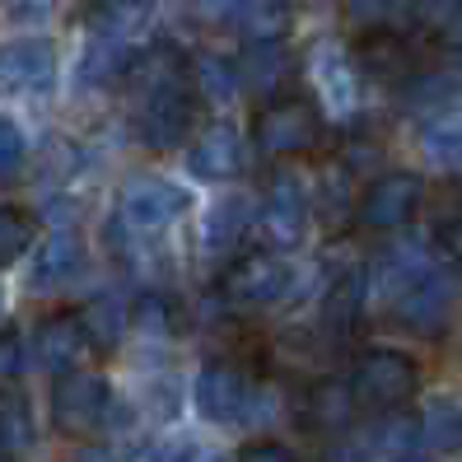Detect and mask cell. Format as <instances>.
Instances as JSON below:
<instances>
[{
	"instance_id": "13",
	"label": "cell",
	"mask_w": 462,
	"mask_h": 462,
	"mask_svg": "<svg viewBox=\"0 0 462 462\" xmlns=\"http://www.w3.org/2000/svg\"><path fill=\"white\" fill-rule=\"evenodd\" d=\"M187 169H192L197 178H206V182H220V178H234L238 169H243V135L229 126V122H220V126H210L201 141L187 150Z\"/></svg>"
},
{
	"instance_id": "11",
	"label": "cell",
	"mask_w": 462,
	"mask_h": 462,
	"mask_svg": "<svg viewBox=\"0 0 462 462\" xmlns=\"http://www.w3.org/2000/svg\"><path fill=\"white\" fill-rule=\"evenodd\" d=\"M187 206H192V192H182L178 182L141 178V182H131V192H126V220L135 229H164L178 215H187Z\"/></svg>"
},
{
	"instance_id": "20",
	"label": "cell",
	"mask_w": 462,
	"mask_h": 462,
	"mask_svg": "<svg viewBox=\"0 0 462 462\" xmlns=\"http://www.w3.org/2000/svg\"><path fill=\"white\" fill-rule=\"evenodd\" d=\"M360 66L374 79H406L411 75V47L397 33H369V42L360 47Z\"/></svg>"
},
{
	"instance_id": "27",
	"label": "cell",
	"mask_w": 462,
	"mask_h": 462,
	"mask_svg": "<svg viewBox=\"0 0 462 462\" xmlns=\"http://www.w3.org/2000/svg\"><path fill=\"white\" fill-rule=\"evenodd\" d=\"M425 257L420 253H411V248H402V253H388L383 257V266L374 271V285H383V290H393V294H402L406 285H416L420 276H425Z\"/></svg>"
},
{
	"instance_id": "6",
	"label": "cell",
	"mask_w": 462,
	"mask_h": 462,
	"mask_svg": "<svg viewBox=\"0 0 462 462\" xmlns=\"http://www.w3.org/2000/svg\"><path fill=\"white\" fill-rule=\"evenodd\" d=\"M290 290V266L281 257H243L229 266V276H225V299L238 309H266V304H276V299Z\"/></svg>"
},
{
	"instance_id": "33",
	"label": "cell",
	"mask_w": 462,
	"mask_h": 462,
	"mask_svg": "<svg viewBox=\"0 0 462 462\" xmlns=\"http://www.w3.org/2000/svg\"><path fill=\"white\" fill-rule=\"evenodd\" d=\"M178 5L187 14H197V19H234L238 0H178Z\"/></svg>"
},
{
	"instance_id": "16",
	"label": "cell",
	"mask_w": 462,
	"mask_h": 462,
	"mask_svg": "<svg viewBox=\"0 0 462 462\" xmlns=\"http://www.w3.org/2000/svg\"><path fill=\"white\" fill-rule=\"evenodd\" d=\"M131 66H135V47L113 42V38H94L85 47V57H79V85L103 89V85H113V79H126Z\"/></svg>"
},
{
	"instance_id": "25",
	"label": "cell",
	"mask_w": 462,
	"mask_h": 462,
	"mask_svg": "<svg viewBox=\"0 0 462 462\" xmlns=\"http://www.w3.org/2000/svg\"><path fill=\"white\" fill-rule=\"evenodd\" d=\"M33 444V411L19 393H0V453L19 457Z\"/></svg>"
},
{
	"instance_id": "31",
	"label": "cell",
	"mask_w": 462,
	"mask_h": 462,
	"mask_svg": "<svg viewBox=\"0 0 462 462\" xmlns=\"http://www.w3.org/2000/svg\"><path fill=\"white\" fill-rule=\"evenodd\" d=\"M23 154H29V145H23V131L0 117V178H14L23 169Z\"/></svg>"
},
{
	"instance_id": "7",
	"label": "cell",
	"mask_w": 462,
	"mask_h": 462,
	"mask_svg": "<svg viewBox=\"0 0 462 462\" xmlns=\"http://www.w3.org/2000/svg\"><path fill=\"white\" fill-rule=\"evenodd\" d=\"M192 117H197V103L182 85H164L154 89L150 103H145V117H141V141L150 150H173L187 141V131H192Z\"/></svg>"
},
{
	"instance_id": "9",
	"label": "cell",
	"mask_w": 462,
	"mask_h": 462,
	"mask_svg": "<svg viewBox=\"0 0 462 462\" xmlns=\"http://www.w3.org/2000/svg\"><path fill=\"white\" fill-rule=\"evenodd\" d=\"M453 281L439 276V271H425V276L416 285H406L397 294V318H402V328H411V332H439L448 313H453Z\"/></svg>"
},
{
	"instance_id": "34",
	"label": "cell",
	"mask_w": 462,
	"mask_h": 462,
	"mask_svg": "<svg viewBox=\"0 0 462 462\" xmlns=\"http://www.w3.org/2000/svg\"><path fill=\"white\" fill-rule=\"evenodd\" d=\"M238 462H294V453L281 444H248L238 453Z\"/></svg>"
},
{
	"instance_id": "21",
	"label": "cell",
	"mask_w": 462,
	"mask_h": 462,
	"mask_svg": "<svg viewBox=\"0 0 462 462\" xmlns=\"http://www.w3.org/2000/svg\"><path fill=\"white\" fill-rule=\"evenodd\" d=\"M79 262H85V248H79V238L70 229H57L42 248H38V266H33V281L38 285H57L66 276H75Z\"/></svg>"
},
{
	"instance_id": "15",
	"label": "cell",
	"mask_w": 462,
	"mask_h": 462,
	"mask_svg": "<svg viewBox=\"0 0 462 462\" xmlns=\"http://www.w3.org/2000/svg\"><path fill=\"white\" fill-rule=\"evenodd\" d=\"M304 416H309L313 430L337 434L356 420V393H350V383H341V378H322V383H313L309 397H304Z\"/></svg>"
},
{
	"instance_id": "1",
	"label": "cell",
	"mask_w": 462,
	"mask_h": 462,
	"mask_svg": "<svg viewBox=\"0 0 462 462\" xmlns=\"http://www.w3.org/2000/svg\"><path fill=\"white\" fill-rule=\"evenodd\" d=\"M416 388H420V369L402 350H369L356 365V378H350L356 402L374 406V411H397L402 402L416 397Z\"/></svg>"
},
{
	"instance_id": "32",
	"label": "cell",
	"mask_w": 462,
	"mask_h": 462,
	"mask_svg": "<svg viewBox=\"0 0 462 462\" xmlns=\"http://www.w3.org/2000/svg\"><path fill=\"white\" fill-rule=\"evenodd\" d=\"M19 369H23V341L14 332H0V383L14 378Z\"/></svg>"
},
{
	"instance_id": "12",
	"label": "cell",
	"mask_w": 462,
	"mask_h": 462,
	"mask_svg": "<svg viewBox=\"0 0 462 462\" xmlns=\"http://www.w3.org/2000/svg\"><path fill=\"white\" fill-rule=\"evenodd\" d=\"M154 29V0H103L89 14V33L94 38H113L126 47H141Z\"/></svg>"
},
{
	"instance_id": "4",
	"label": "cell",
	"mask_w": 462,
	"mask_h": 462,
	"mask_svg": "<svg viewBox=\"0 0 462 462\" xmlns=\"http://www.w3.org/2000/svg\"><path fill=\"white\" fill-rule=\"evenodd\" d=\"M425 201V178L420 173H383L369 182V192L360 201V225L365 229H402L416 215V206Z\"/></svg>"
},
{
	"instance_id": "24",
	"label": "cell",
	"mask_w": 462,
	"mask_h": 462,
	"mask_svg": "<svg viewBox=\"0 0 462 462\" xmlns=\"http://www.w3.org/2000/svg\"><path fill=\"white\" fill-rule=\"evenodd\" d=\"M248 220H253L248 201H243V197H225L220 206L210 210V220H206V248L210 253H229L234 243L243 238V229H248Z\"/></svg>"
},
{
	"instance_id": "35",
	"label": "cell",
	"mask_w": 462,
	"mask_h": 462,
	"mask_svg": "<svg viewBox=\"0 0 462 462\" xmlns=\"http://www.w3.org/2000/svg\"><path fill=\"white\" fill-rule=\"evenodd\" d=\"M169 462H220L210 448H201V444H182L178 453H169Z\"/></svg>"
},
{
	"instance_id": "17",
	"label": "cell",
	"mask_w": 462,
	"mask_h": 462,
	"mask_svg": "<svg viewBox=\"0 0 462 462\" xmlns=\"http://www.w3.org/2000/svg\"><path fill=\"white\" fill-rule=\"evenodd\" d=\"M234 23L253 42H281L290 33V5L285 0H238Z\"/></svg>"
},
{
	"instance_id": "5",
	"label": "cell",
	"mask_w": 462,
	"mask_h": 462,
	"mask_svg": "<svg viewBox=\"0 0 462 462\" xmlns=\"http://www.w3.org/2000/svg\"><path fill=\"white\" fill-rule=\"evenodd\" d=\"M248 402H253V383L243 378L238 365H225V360H210L201 374H197V411L215 425H229V420H243L248 416Z\"/></svg>"
},
{
	"instance_id": "23",
	"label": "cell",
	"mask_w": 462,
	"mask_h": 462,
	"mask_svg": "<svg viewBox=\"0 0 462 462\" xmlns=\"http://www.w3.org/2000/svg\"><path fill=\"white\" fill-rule=\"evenodd\" d=\"M420 145L434 164H462V103L457 107H444L439 117H434L425 131H420Z\"/></svg>"
},
{
	"instance_id": "36",
	"label": "cell",
	"mask_w": 462,
	"mask_h": 462,
	"mask_svg": "<svg viewBox=\"0 0 462 462\" xmlns=\"http://www.w3.org/2000/svg\"><path fill=\"white\" fill-rule=\"evenodd\" d=\"M448 257L462 266V225H453V234H448Z\"/></svg>"
},
{
	"instance_id": "8",
	"label": "cell",
	"mask_w": 462,
	"mask_h": 462,
	"mask_svg": "<svg viewBox=\"0 0 462 462\" xmlns=\"http://www.w3.org/2000/svg\"><path fill=\"white\" fill-rule=\"evenodd\" d=\"M257 225L266 234V243H276V248H294L299 238H304V225H309V197L304 187H299L290 173H281L271 182V192L262 201V215Z\"/></svg>"
},
{
	"instance_id": "29",
	"label": "cell",
	"mask_w": 462,
	"mask_h": 462,
	"mask_svg": "<svg viewBox=\"0 0 462 462\" xmlns=\"http://www.w3.org/2000/svg\"><path fill=\"white\" fill-rule=\"evenodd\" d=\"M33 243V220L19 206H0V262H14Z\"/></svg>"
},
{
	"instance_id": "10",
	"label": "cell",
	"mask_w": 462,
	"mask_h": 462,
	"mask_svg": "<svg viewBox=\"0 0 462 462\" xmlns=\"http://www.w3.org/2000/svg\"><path fill=\"white\" fill-rule=\"evenodd\" d=\"M57 79V51L42 38H23L0 47V89L5 94H29V89H47Z\"/></svg>"
},
{
	"instance_id": "26",
	"label": "cell",
	"mask_w": 462,
	"mask_h": 462,
	"mask_svg": "<svg viewBox=\"0 0 462 462\" xmlns=\"http://www.w3.org/2000/svg\"><path fill=\"white\" fill-rule=\"evenodd\" d=\"M420 439L439 453H457L462 448V406L430 402V411L420 416Z\"/></svg>"
},
{
	"instance_id": "18",
	"label": "cell",
	"mask_w": 462,
	"mask_h": 462,
	"mask_svg": "<svg viewBox=\"0 0 462 462\" xmlns=\"http://www.w3.org/2000/svg\"><path fill=\"white\" fill-rule=\"evenodd\" d=\"M79 328H85V341L94 350H113L126 332V309H122V299L113 294H94L85 313H79Z\"/></svg>"
},
{
	"instance_id": "28",
	"label": "cell",
	"mask_w": 462,
	"mask_h": 462,
	"mask_svg": "<svg viewBox=\"0 0 462 462\" xmlns=\"http://www.w3.org/2000/svg\"><path fill=\"white\" fill-rule=\"evenodd\" d=\"M192 75H197V89H201L210 103H225V98L238 94V75H234V66L220 61V57H197V61H192Z\"/></svg>"
},
{
	"instance_id": "30",
	"label": "cell",
	"mask_w": 462,
	"mask_h": 462,
	"mask_svg": "<svg viewBox=\"0 0 462 462\" xmlns=\"http://www.w3.org/2000/svg\"><path fill=\"white\" fill-rule=\"evenodd\" d=\"M131 322L141 328L145 337H169L173 332V313H169V299H159V294H145L141 304H135Z\"/></svg>"
},
{
	"instance_id": "22",
	"label": "cell",
	"mask_w": 462,
	"mask_h": 462,
	"mask_svg": "<svg viewBox=\"0 0 462 462\" xmlns=\"http://www.w3.org/2000/svg\"><path fill=\"white\" fill-rule=\"evenodd\" d=\"M238 85H253V89H276L281 75H285V47L281 42H248L243 57L234 66Z\"/></svg>"
},
{
	"instance_id": "14",
	"label": "cell",
	"mask_w": 462,
	"mask_h": 462,
	"mask_svg": "<svg viewBox=\"0 0 462 462\" xmlns=\"http://www.w3.org/2000/svg\"><path fill=\"white\" fill-rule=\"evenodd\" d=\"M85 328H79V318H47L42 328H38V337H33V356H38V365L42 369H51V374H66V369H75V360L85 356Z\"/></svg>"
},
{
	"instance_id": "3",
	"label": "cell",
	"mask_w": 462,
	"mask_h": 462,
	"mask_svg": "<svg viewBox=\"0 0 462 462\" xmlns=\"http://www.w3.org/2000/svg\"><path fill=\"white\" fill-rule=\"evenodd\" d=\"M113 411V393L98 374H75L66 369L51 388V420H57L61 434H89L107 420Z\"/></svg>"
},
{
	"instance_id": "38",
	"label": "cell",
	"mask_w": 462,
	"mask_h": 462,
	"mask_svg": "<svg viewBox=\"0 0 462 462\" xmlns=\"http://www.w3.org/2000/svg\"><path fill=\"white\" fill-rule=\"evenodd\" d=\"M299 5H322V0H299Z\"/></svg>"
},
{
	"instance_id": "37",
	"label": "cell",
	"mask_w": 462,
	"mask_h": 462,
	"mask_svg": "<svg viewBox=\"0 0 462 462\" xmlns=\"http://www.w3.org/2000/svg\"><path fill=\"white\" fill-rule=\"evenodd\" d=\"M397 462H434V457H425V453H411V448H406V453H402Z\"/></svg>"
},
{
	"instance_id": "2",
	"label": "cell",
	"mask_w": 462,
	"mask_h": 462,
	"mask_svg": "<svg viewBox=\"0 0 462 462\" xmlns=\"http://www.w3.org/2000/svg\"><path fill=\"white\" fill-rule=\"evenodd\" d=\"M322 135V117L309 98H281L262 107L257 117V150L266 159H285V154H304L318 145Z\"/></svg>"
},
{
	"instance_id": "19",
	"label": "cell",
	"mask_w": 462,
	"mask_h": 462,
	"mask_svg": "<svg viewBox=\"0 0 462 462\" xmlns=\"http://www.w3.org/2000/svg\"><path fill=\"white\" fill-rule=\"evenodd\" d=\"M365 294H369V276L356 266V271H346V276L332 285V294H328V304H322V318H328V328L332 332H350L356 328V318H360V309H365Z\"/></svg>"
}]
</instances>
